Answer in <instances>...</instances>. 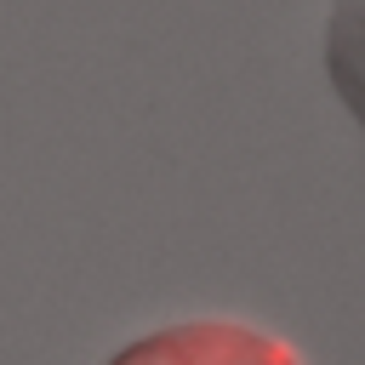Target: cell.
Returning a JSON list of instances; mask_svg holds the SVG:
<instances>
[{
    "instance_id": "1",
    "label": "cell",
    "mask_w": 365,
    "mask_h": 365,
    "mask_svg": "<svg viewBox=\"0 0 365 365\" xmlns=\"http://www.w3.org/2000/svg\"><path fill=\"white\" fill-rule=\"evenodd\" d=\"M103 365H308L285 336L245 319H177L131 336Z\"/></svg>"
},
{
    "instance_id": "2",
    "label": "cell",
    "mask_w": 365,
    "mask_h": 365,
    "mask_svg": "<svg viewBox=\"0 0 365 365\" xmlns=\"http://www.w3.org/2000/svg\"><path fill=\"white\" fill-rule=\"evenodd\" d=\"M325 80L365 143V0H331L325 17Z\"/></svg>"
}]
</instances>
